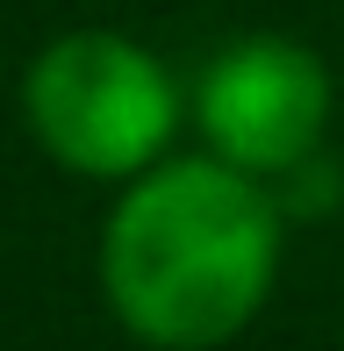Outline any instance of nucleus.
I'll list each match as a JSON object with an SVG mask.
<instances>
[{
  "label": "nucleus",
  "mask_w": 344,
  "mask_h": 351,
  "mask_svg": "<svg viewBox=\"0 0 344 351\" xmlns=\"http://www.w3.org/2000/svg\"><path fill=\"white\" fill-rule=\"evenodd\" d=\"M280 273V201L223 158L151 165L101 237V294L151 351H215L265 308Z\"/></svg>",
  "instance_id": "nucleus-1"
},
{
  "label": "nucleus",
  "mask_w": 344,
  "mask_h": 351,
  "mask_svg": "<svg viewBox=\"0 0 344 351\" xmlns=\"http://www.w3.org/2000/svg\"><path fill=\"white\" fill-rule=\"evenodd\" d=\"M29 136L79 180H144L180 130V86L144 43L115 29H72L43 43L22 79Z\"/></svg>",
  "instance_id": "nucleus-2"
},
{
  "label": "nucleus",
  "mask_w": 344,
  "mask_h": 351,
  "mask_svg": "<svg viewBox=\"0 0 344 351\" xmlns=\"http://www.w3.org/2000/svg\"><path fill=\"white\" fill-rule=\"evenodd\" d=\"M201 136L251 180H287L323 151L330 65L294 36H244L201 72Z\"/></svg>",
  "instance_id": "nucleus-3"
}]
</instances>
